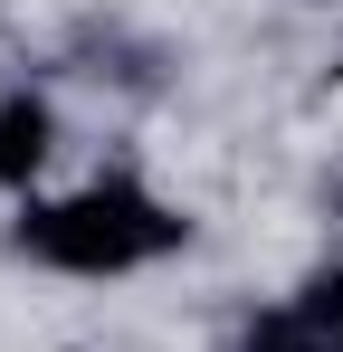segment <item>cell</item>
I'll use <instances>...</instances> for the list:
<instances>
[{"mask_svg":"<svg viewBox=\"0 0 343 352\" xmlns=\"http://www.w3.org/2000/svg\"><path fill=\"white\" fill-rule=\"evenodd\" d=\"M191 238L181 210H163L143 181H86L67 200H29L19 210V248L57 267V276H134Z\"/></svg>","mask_w":343,"mask_h":352,"instance_id":"cell-1","label":"cell"},{"mask_svg":"<svg viewBox=\"0 0 343 352\" xmlns=\"http://www.w3.org/2000/svg\"><path fill=\"white\" fill-rule=\"evenodd\" d=\"M48 153H57V105L29 96V86H10L0 96V190H29L48 172Z\"/></svg>","mask_w":343,"mask_h":352,"instance_id":"cell-2","label":"cell"},{"mask_svg":"<svg viewBox=\"0 0 343 352\" xmlns=\"http://www.w3.org/2000/svg\"><path fill=\"white\" fill-rule=\"evenodd\" d=\"M286 314H295L305 333H324V343H343V257H324V267H305V286L286 295Z\"/></svg>","mask_w":343,"mask_h":352,"instance_id":"cell-3","label":"cell"},{"mask_svg":"<svg viewBox=\"0 0 343 352\" xmlns=\"http://www.w3.org/2000/svg\"><path fill=\"white\" fill-rule=\"evenodd\" d=\"M334 200H343V181H334Z\"/></svg>","mask_w":343,"mask_h":352,"instance_id":"cell-4","label":"cell"}]
</instances>
